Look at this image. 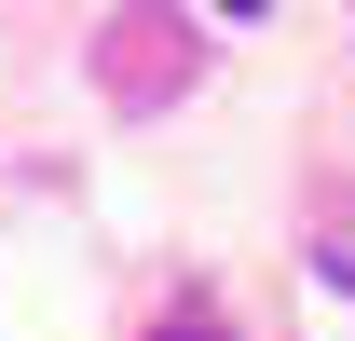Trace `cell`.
Returning <instances> with one entry per match:
<instances>
[{
	"label": "cell",
	"instance_id": "1",
	"mask_svg": "<svg viewBox=\"0 0 355 341\" xmlns=\"http://www.w3.org/2000/svg\"><path fill=\"white\" fill-rule=\"evenodd\" d=\"M164 341H232V328H164Z\"/></svg>",
	"mask_w": 355,
	"mask_h": 341
},
{
	"label": "cell",
	"instance_id": "2",
	"mask_svg": "<svg viewBox=\"0 0 355 341\" xmlns=\"http://www.w3.org/2000/svg\"><path fill=\"white\" fill-rule=\"evenodd\" d=\"M219 14H273V0H219Z\"/></svg>",
	"mask_w": 355,
	"mask_h": 341
}]
</instances>
